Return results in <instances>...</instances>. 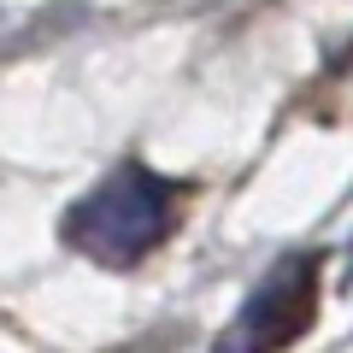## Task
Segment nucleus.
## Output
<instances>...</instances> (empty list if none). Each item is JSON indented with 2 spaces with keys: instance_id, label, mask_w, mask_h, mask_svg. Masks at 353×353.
Returning a JSON list of instances; mask_svg holds the SVG:
<instances>
[{
  "instance_id": "1",
  "label": "nucleus",
  "mask_w": 353,
  "mask_h": 353,
  "mask_svg": "<svg viewBox=\"0 0 353 353\" xmlns=\"http://www.w3.org/2000/svg\"><path fill=\"white\" fill-rule=\"evenodd\" d=\"M183 183L141 159H124L112 176H101L83 201L65 212V241L94 265H136L159 248L183 218Z\"/></svg>"
},
{
  "instance_id": "2",
  "label": "nucleus",
  "mask_w": 353,
  "mask_h": 353,
  "mask_svg": "<svg viewBox=\"0 0 353 353\" xmlns=\"http://www.w3.org/2000/svg\"><path fill=\"white\" fill-rule=\"evenodd\" d=\"M318 306H324V259L318 253H283L253 283L241 312L224 324L218 353H283L318 324Z\"/></svg>"
}]
</instances>
